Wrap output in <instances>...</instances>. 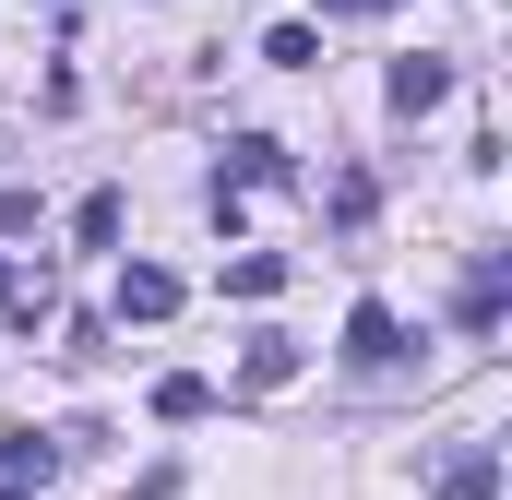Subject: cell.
Returning <instances> with one entry per match:
<instances>
[{
    "label": "cell",
    "mask_w": 512,
    "mask_h": 500,
    "mask_svg": "<svg viewBox=\"0 0 512 500\" xmlns=\"http://www.w3.org/2000/svg\"><path fill=\"white\" fill-rule=\"evenodd\" d=\"M0 310H24V322H36V310H48V274H24V262H12V250H0Z\"/></svg>",
    "instance_id": "12"
},
{
    "label": "cell",
    "mask_w": 512,
    "mask_h": 500,
    "mask_svg": "<svg viewBox=\"0 0 512 500\" xmlns=\"http://www.w3.org/2000/svg\"><path fill=\"white\" fill-rule=\"evenodd\" d=\"M346 370H358V381H393V370H405V322H393L382 298L346 310Z\"/></svg>",
    "instance_id": "1"
},
{
    "label": "cell",
    "mask_w": 512,
    "mask_h": 500,
    "mask_svg": "<svg viewBox=\"0 0 512 500\" xmlns=\"http://www.w3.org/2000/svg\"><path fill=\"white\" fill-rule=\"evenodd\" d=\"M262 60H274V72H310V60H322V36H310V24H298V12H286V24H274V36H262Z\"/></svg>",
    "instance_id": "11"
},
{
    "label": "cell",
    "mask_w": 512,
    "mask_h": 500,
    "mask_svg": "<svg viewBox=\"0 0 512 500\" xmlns=\"http://www.w3.org/2000/svg\"><path fill=\"white\" fill-rule=\"evenodd\" d=\"M72 239H84V250H120V191H84V203H72Z\"/></svg>",
    "instance_id": "9"
},
{
    "label": "cell",
    "mask_w": 512,
    "mask_h": 500,
    "mask_svg": "<svg viewBox=\"0 0 512 500\" xmlns=\"http://www.w3.org/2000/svg\"><path fill=\"white\" fill-rule=\"evenodd\" d=\"M24 227H36V191H12V179H0V239H24Z\"/></svg>",
    "instance_id": "13"
},
{
    "label": "cell",
    "mask_w": 512,
    "mask_h": 500,
    "mask_svg": "<svg viewBox=\"0 0 512 500\" xmlns=\"http://www.w3.org/2000/svg\"><path fill=\"white\" fill-rule=\"evenodd\" d=\"M0 477H12V489H48V477H60V441H48V429H12V441H0Z\"/></svg>",
    "instance_id": "5"
},
{
    "label": "cell",
    "mask_w": 512,
    "mask_h": 500,
    "mask_svg": "<svg viewBox=\"0 0 512 500\" xmlns=\"http://www.w3.org/2000/svg\"><path fill=\"white\" fill-rule=\"evenodd\" d=\"M0 500H36V489H12V477H0Z\"/></svg>",
    "instance_id": "14"
},
{
    "label": "cell",
    "mask_w": 512,
    "mask_h": 500,
    "mask_svg": "<svg viewBox=\"0 0 512 500\" xmlns=\"http://www.w3.org/2000/svg\"><path fill=\"white\" fill-rule=\"evenodd\" d=\"M155 417H167V429L215 417V381H203V370H167V381H155Z\"/></svg>",
    "instance_id": "7"
},
{
    "label": "cell",
    "mask_w": 512,
    "mask_h": 500,
    "mask_svg": "<svg viewBox=\"0 0 512 500\" xmlns=\"http://www.w3.org/2000/svg\"><path fill=\"white\" fill-rule=\"evenodd\" d=\"M239 381H251V393H286V381H298V346H286V334H251V346H239Z\"/></svg>",
    "instance_id": "6"
},
{
    "label": "cell",
    "mask_w": 512,
    "mask_h": 500,
    "mask_svg": "<svg viewBox=\"0 0 512 500\" xmlns=\"http://www.w3.org/2000/svg\"><path fill=\"white\" fill-rule=\"evenodd\" d=\"M441 500H501V453L489 441H453L441 453Z\"/></svg>",
    "instance_id": "3"
},
{
    "label": "cell",
    "mask_w": 512,
    "mask_h": 500,
    "mask_svg": "<svg viewBox=\"0 0 512 500\" xmlns=\"http://www.w3.org/2000/svg\"><path fill=\"white\" fill-rule=\"evenodd\" d=\"M441 96H453V60H429V48H417V60H393V108H405V120H429Z\"/></svg>",
    "instance_id": "4"
},
{
    "label": "cell",
    "mask_w": 512,
    "mask_h": 500,
    "mask_svg": "<svg viewBox=\"0 0 512 500\" xmlns=\"http://www.w3.org/2000/svg\"><path fill=\"white\" fill-rule=\"evenodd\" d=\"M453 310H465V334H489V322H501V250H477V274H465V298H453Z\"/></svg>",
    "instance_id": "8"
},
{
    "label": "cell",
    "mask_w": 512,
    "mask_h": 500,
    "mask_svg": "<svg viewBox=\"0 0 512 500\" xmlns=\"http://www.w3.org/2000/svg\"><path fill=\"white\" fill-rule=\"evenodd\" d=\"M179 310V274L167 262H120V322H167Z\"/></svg>",
    "instance_id": "2"
},
{
    "label": "cell",
    "mask_w": 512,
    "mask_h": 500,
    "mask_svg": "<svg viewBox=\"0 0 512 500\" xmlns=\"http://www.w3.org/2000/svg\"><path fill=\"white\" fill-rule=\"evenodd\" d=\"M274 286H286V250H239L227 262V298H274Z\"/></svg>",
    "instance_id": "10"
}]
</instances>
